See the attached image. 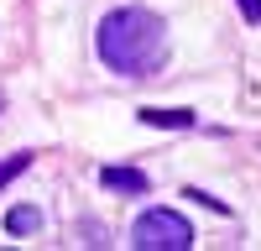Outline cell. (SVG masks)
Segmentation results:
<instances>
[{"label":"cell","mask_w":261,"mask_h":251,"mask_svg":"<svg viewBox=\"0 0 261 251\" xmlns=\"http://www.w3.org/2000/svg\"><path fill=\"white\" fill-rule=\"evenodd\" d=\"M99 183L115 188V194H146V188H151L141 167H99Z\"/></svg>","instance_id":"3"},{"label":"cell","mask_w":261,"mask_h":251,"mask_svg":"<svg viewBox=\"0 0 261 251\" xmlns=\"http://www.w3.org/2000/svg\"><path fill=\"white\" fill-rule=\"evenodd\" d=\"M37 225H42L37 209H11V215H6V230H11V236H32Z\"/></svg>","instance_id":"5"},{"label":"cell","mask_w":261,"mask_h":251,"mask_svg":"<svg viewBox=\"0 0 261 251\" xmlns=\"http://www.w3.org/2000/svg\"><path fill=\"white\" fill-rule=\"evenodd\" d=\"M146 126H162V131H188L193 126V110H157V105H146V110H136Z\"/></svg>","instance_id":"4"},{"label":"cell","mask_w":261,"mask_h":251,"mask_svg":"<svg viewBox=\"0 0 261 251\" xmlns=\"http://www.w3.org/2000/svg\"><path fill=\"white\" fill-rule=\"evenodd\" d=\"M94 47L105 58V68H115L125 79H151L167 63V21L146 6H120L99 21Z\"/></svg>","instance_id":"1"},{"label":"cell","mask_w":261,"mask_h":251,"mask_svg":"<svg viewBox=\"0 0 261 251\" xmlns=\"http://www.w3.org/2000/svg\"><path fill=\"white\" fill-rule=\"evenodd\" d=\"M27 167H32V152H16V157H6V162H0V188H6L11 178H21Z\"/></svg>","instance_id":"6"},{"label":"cell","mask_w":261,"mask_h":251,"mask_svg":"<svg viewBox=\"0 0 261 251\" xmlns=\"http://www.w3.org/2000/svg\"><path fill=\"white\" fill-rule=\"evenodd\" d=\"M130 246L136 251H188L193 246V225L178 209H146V215L130 225Z\"/></svg>","instance_id":"2"},{"label":"cell","mask_w":261,"mask_h":251,"mask_svg":"<svg viewBox=\"0 0 261 251\" xmlns=\"http://www.w3.org/2000/svg\"><path fill=\"white\" fill-rule=\"evenodd\" d=\"M235 6H241V16L251 21V27H261V0H235Z\"/></svg>","instance_id":"7"},{"label":"cell","mask_w":261,"mask_h":251,"mask_svg":"<svg viewBox=\"0 0 261 251\" xmlns=\"http://www.w3.org/2000/svg\"><path fill=\"white\" fill-rule=\"evenodd\" d=\"M0 105H6V99H0Z\"/></svg>","instance_id":"8"}]
</instances>
